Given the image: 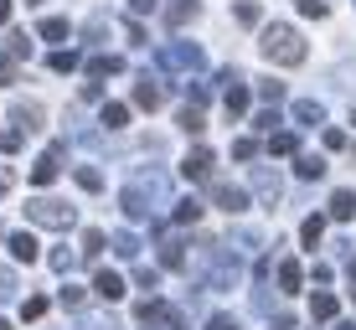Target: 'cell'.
I'll return each mask as SVG.
<instances>
[{
    "mask_svg": "<svg viewBox=\"0 0 356 330\" xmlns=\"http://www.w3.org/2000/svg\"><path fill=\"white\" fill-rule=\"evenodd\" d=\"M0 150L16 155V150H21V129H6V134H0Z\"/></svg>",
    "mask_w": 356,
    "mask_h": 330,
    "instance_id": "33",
    "label": "cell"
},
{
    "mask_svg": "<svg viewBox=\"0 0 356 330\" xmlns=\"http://www.w3.org/2000/svg\"><path fill=\"white\" fill-rule=\"evenodd\" d=\"M26 217H31L36 227H72V206L52 201V197H36V201L26 206Z\"/></svg>",
    "mask_w": 356,
    "mask_h": 330,
    "instance_id": "2",
    "label": "cell"
},
{
    "mask_svg": "<svg viewBox=\"0 0 356 330\" xmlns=\"http://www.w3.org/2000/svg\"><path fill=\"white\" fill-rule=\"evenodd\" d=\"M300 150V140H294L289 129H279V134H268V155H294Z\"/></svg>",
    "mask_w": 356,
    "mask_h": 330,
    "instance_id": "15",
    "label": "cell"
},
{
    "mask_svg": "<svg viewBox=\"0 0 356 330\" xmlns=\"http://www.w3.org/2000/svg\"><path fill=\"white\" fill-rule=\"evenodd\" d=\"M10 258H16V263H36V258H42L36 232H10Z\"/></svg>",
    "mask_w": 356,
    "mask_h": 330,
    "instance_id": "6",
    "label": "cell"
},
{
    "mask_svg": "<svg viewBox=\"0 0 356 330\" xmlns=\"http://www.w3.org/2000/svg\"><path fill=\"white\" fill-rule=\"evenodd\" d=\"M181 129H186V134H202V129H207V114H202L196 104H186V108H181Z\"/></svg>",
    "mask_w": 356,
    "mask_h": 330,
    "instance_id": "17",
    "label": "cell"
},
{
    "mask_svg": "<svg viewBox=\"0 0 356 330\" xmlns=\"http://www.w3.org/2000/svg\"><path fill=\"white\" fill-rule=\"evenodd\" d=\"M196 10H202L196 0H176V6L165 10V21H170V26H186V21H196Z\"/></svg>",
    "mask_w": 356,
    "mask_h": 330,
    "instance_id": "12",
    "label": "cell"
},
{
    "mask_svg": "<svg viewBox=\"0 0 356 330\" xmlns=\"http://www.w3.org/2000/svg\"><path fill=\"white\" fill-rule=\"evenodd\" d=\"M325 150H346V134H341V129H325Z\"/></svg>",
    "mask_w": 356,
    "mask_h": 330,
    "instance_id": "37",
    "label": "cell"
},
{
    "mask_svg": "<svg viewBox=\"0 0 356 330\" xmlns=\"http://www.w3.org/2000/svg\"><path fill=\"white\" fill-rule=\"evenodd\" d=\"M63 304H67V310H78V304H83V289L67 284V289H63Z\"/></svg>",
    "mask_w": 356,
    "mask_h": 330,
    "instance_id": "36",
    "label": "cell"
},
{
    "mask_svg": "<svg viewBox=\"0 0 356 330\" xmlns=\"http://www.w3.org/2000/svg\"><path fill=\"white\" fill-rule=\"evenodd\" d=\"M10 186V170H0V191H6Z\"/></svg>",
    "mask_w": 356,
    "mask_h": 330,
    "instance_id": "41",
    "label": "cell"
},
{
    "mask_svg": "<svg viewBox=\"0 0 356 330\" xmlns=\"http://www.w3.org/2000/svg\"><path fill=\"white\" fill-rule=\"evenodd\" d=\"M176 222H202V201H176Z\"/></svg>",
    "mask_w": 356,
    "mask_h": 330,
    "instance_id": "23",
    "label": "cell"
},
{
    "mask_svg": "<svg viewBox=\"0 0 356 330\" xmlns=\"http://www.w3.org/2000/svg\"><path fill=\"white\" fill-rule=\"evenodd\" d=\"M21 315H26V320H42V315H47V299H42V295L26 299V304H21Z\"/></svg>",
    "mask_w": 356,
    "mask_h": 330,
    "instance_id": "31",
    "label": "cell"
},
{
    "mask_svg": "<svg viewBox=\"0 0 356 330\" xmlns=\"http://www.w3.org/2000/svg\"><path fill=\"white\" fill-rule=\"evenodd\" d=\"M93 295H98V299H108V304H119V299H124V279H119L114 268H98V279H93Z\"/></svg>",
    "mask_w": 356,
    "mask_h": 330,
    "instance_id": "5",
    "label": "cell"
},
{
    "mask_svg": "<svg viewBox=\"0 0 356 330\" xmlns=\"http://www.w3.org/2000/svg\"><path fill=\"white\" fill-rule=\"evenodd\" d=\"M129 10H134V16H145V10H155V0H129Z\"/></svg>",
    "mask_w": 356,
    "mask_h": 330,
    "instance_id": "39",
    "label": "cell"
},
{
    "mask_svg": "<svg viewBox=\"0 0 356 330\" xmlns=\"http://www.w3.org/2000/svg\"><path fill=\"white\" fill-rule=\"evenodd\" d=\"M321 238H325V217H305V227H300V242H305V248H315Z\"/></svg>",
    "mask_w": 356,
    "mask_h": 330,
    "instance_id": "16",
    "label": "cell"
},
{
    "mask_svg": "<svg viewBox=\"0 0 356 330\" xmlns=\"http://www.w3.org/2000/svg\"><path fill=\"white\" fill-rule=\"evenodd\" d=\"M259 99H268V104H279V99H284V83H259Z\"/></svg>",
    "mask_w": 356,
    "mask_h": 330,
    "instance_id": "32",
    "label": "cell"
},
{
    "mask_svg": "<svg viewBox=\"0 0 356 330\" xmlns=\"http://www.w3.org/2000/svg\"><path fill=\"white\" fill-rule=\"evenodd\" d=\"M294 119H300V124H321V104H294Z\"/></svg>",
    "mask_w": 356,
    "mask_h": 330,
    "instance_id": "24",
    "label": "cell"
},
{
    "mask_svg": "<svg viewBox=\"0 0 356 330\" xmlns=\"http://www.w3.org/2000/svg\"><path fill=\"white\" fill-rule=\"evenodd\" d=\"M114 72H124L119 57H93V63H88V78H93V83H98V78H114Z\"/></svg>",
    "mask_w": 356,
    "mask_h": 330,
    "instance_id": "14",
    "label": "cell"
},
{
    "mask_svg": "<svg viewBox=\"0 0 356 330\" xmlns=\"http://www.w3.org/2000/svg\"><path fill=\"white\" fill-rule=\"evenodd\" d=\"M259 47H264V57L274 67H300L305 57H310V52H305V36L294 31V26H264Z\"/></svg>",
    "mask_w": 356,
    "mask_h": 330,
    "instance_id": "1",
    "label": "cell"
},
{
    "mask_svg": "<svg viewBox=\"0 0 356 330\" xmlns=\"http://www.w3.org/2000/svg\"><path fill=\"white\" fill-rule=\"evenodd\" d=\"M274 330H289V325H274Z\"/></svg>",
    "mask_w": 356,
    "mask_h": 330,
    "instance_id": "44",
    "label": "cell"
},
{
    "mask_svg": "<svg viewBox=\"0 0 356 330\" xmlns=\"http://www.w3.org/2000/svg\"><path fill=\"white\" fill-rule=\"evenodd\" d=\"M114 248H119V258H134V253H140V242L124 232V238H114Z\"/></svg>",
    "mask_w": 356,
    "mask_h": 330,
    "instance_id": "34",
    "label": "cell"
},
{
    "mask_svg": "<svg viewBox=\"0 0 356 330\" xmlns=\"http://www.w3.org/2000/svg\"><path fill=\"white\" fill-rule=\"evenodd\" d=\"M6 21H10V0H0V26H6Z\"/></svg>",
    "mask_w": 356,
    "mask_h": 330,
    "instance_id": "40",
    "label": "cell"
},
{
    "mask_svg": "<svg viewBox=\"0 0 356 330\" xmlns=\"http://www.w3.org/2000/svg\"><path fill=\"white\" fill-rule=\"evenodd\" d=\"M300 284H305V268L294 258H284L279 263V289H284V295H300Z\"/></svg>",
    "mask_w": 356,
    "mask_h": 330,
    "instance_id": "9",
    "label": "cell"
},
{
    "mask_svg": "<svg viewBox=\"0 0 356 330\" xmlns=\"http://www.w3.org/2000/svg\"><path fill=\"white\" fill-rule=\"evenodd\" d=\"M0 330H10V320H0Z\"/></svg>",
    "mask_w": 356,
    "mask_h": 330,
    "instance_id": "42",
    "label": "cell"
},
{
    "mask_svg": "<svg viewBox=\"0 0 356 330\" xmlns=\"http://www.w3.org/2000/svg\"><path fill=\"white\" fill-rule=\"evenodd\" d=\"M330 217H336V222H351L356 217V191H336V197H330Z\"/></svg>",
    "mask_w": 356,
    "mask_h": 330,
    "instance_id": "10",
    "label": "cell"
},
{
    "mask_svg": "<svg viewBox=\"0 0 356 330\" xmlns=\"http://www.w3.org/2000/svg\"><path fill=\"white\" fill-rule=\"evenodd\" d=\"M181 176L186 181H207L212 176V150H191L186 160H181Z\"/></svg>",
    "mask_w": 356,
    "mask_h": 330,
    "instance_id": "7",
    "label": "cell"
},
{
    "mask_svg": "<svg viewBox=\"0 0 356 330\" xmlns=\"http://www.w3.org/2000/svg\"><path fill=\"white\" fill-rule=\"evenodd\" d=\"M248 104H253V93L243 88V78H232V88L222 93V108H227L232 119H238V114H248Z\"/></svg>",
    "mask_w": 356,
    "mask_h": 330,
    "instance_id": "8",
    "label": "cell"
},
{
    "mask_svg": "<svg viewBox=\"0 0 356 330\" xmlns=\"http://www.w3.org/2000/svg\"><path fill=\"white\" fill-rule=\"evenodd\" d=\"M165 63L170 67H202V52L196 47H165Z\"/></svg>",
    "mask_w": 356,
    "mask_h": 330,
    "instance_id": "11",
    "label": "cell"
},
{
    "mask_svg": "<svg viewBox=\"0 0 356 330\" xmlns=\"http://www.w3.org/2000/svg\"><path fill=\"white\" fill-rule=\"evenodd\" d=\"M67 36H72V26H67L63 16H47L42 21V42H67Z\"/></svg>",
    "mask_w": 356,
    "mask_h": 330,
    "instance_id": "13",
    "label": "cell"
},
{
    "mask_svg": "<svg viewBox=\"0 0 356 330\" xmlns=\"http://www.w3.org/2000/svg\"><path fill=\"white\" fill-rule=\"evenodd\" d=\"M207 330H238V320H232V315H212V325Z\"/></svg>",
    "mask_w": 356,
    "mask_h": 330,
    "instance_id": "38",
    "label": "cell"
},
{
    "mask_svg": "<svg viewBox=\"0 0 356 330\" xmlns=\"http://www.w3.org/2000/svg\"><path fill=\"white\" fill-rule=\"evenodd\" d=\"M47 67H52V72H72V67H78V52H52Z\"/></svg>",
    "mask_w": 356,
    "mask_h": 330,
    "instance_id": "28",
    "label": "cell"
},
{
    "mask_svg": "<svg viewBox=\"0 0 356 330\" xmlns=\"http://www.w3.org/2000/svg\"><path fill=\"white\" fill-rule=\"evenodd\" d=\"M98 119H104L108 129H124V124H129V108H124V104H104V114H98Z\"/></svg>",
    "mask_w": 356,
    "mask_h": 330,
    "instance_id": "19",
    "label": "cell"
},
{
    "mask_svg": "<svg viewBox=\"0 0 356 330\" xmlns=\"http://www.w3.org/2000/svg\"><path fill=\"white\" fill-rule=\"evenodd\" d=\"M351 279H356V258H351Z\"/></svg>",
    "mask_w": 356,
    "mask_h": 330,
    "instance_id": "43",
    "label": "cell"
},
{
    "mask_svg": "<svg viewBox=\"0 0 356 330\" xmlns=\"http://www.w3.org/2000/svg\"><path fill=\"white\" fill-rule=\"evenodd\" d=\"M294 170H300L305 181H321L325 176V160H321V155H300V165H294Z\"/></svg>",
    "mask_w": 356,
    "mask_h": 330,
    "instance_id": "20",
    "label": "cell"
},
{
    "mask_svg": "<svg viewBox=\"0 0 356 330\" xmlns=\"http://www.w3.org/2000/svg\"><path fill=\"white\" fill-rule=\"evenodd\" d=\"M134 104H140V108H161V88H155V83L145 78L140 88H134Z\"/></svg>",
    "mask_w": 356,
    "mask_h": 330,
    "instance_id": "18",
    "label": "cell"
},
{
    "mask_svg": "<svg viewBox=\"0 0 356 330\" xmlns=\"http://www.w3.org/2000/svg\"><path fill=\"white\" fill-rule=\"evenodd\" d=\"M259 155V140H232V160H253Z\"/></svg>",
    "mask_w": 356,
    "mask_h": 330,
    "instance_id": "26",
    "label": "cell"
},
{
    "mask_svg": "<svg viewBox=\"0 0 356 330\" xmlns=\"http://www.w3.org/2000/svg\"><path fill=\"white\" fill-rule=\"evenodd\" d=\"M310 315H315V320H330V315H336V295H315L310 299Z\"/></svg>",
    "mask_w": 356,
    "mask_h": 330,
    "instance_id": "21",
    "label": "cell"
},
{
    "mask_svg": "<svg viewBox=\"0 0 356 330\" xmlns=\"http://www.w3.org/2000/svg\"><path fill=\"white\" fill-rule=\"evenodd\" d=\"M10 83H16V57L0 52V88H10Z\"/></svg>",
    "mask_w": 356,
    "mask_h": 330,
    "instance_id": "27",
    "label": "cell"
},
{
    "mask_svg": "<svg viewBox=\"0 0 356 330\" xmlns=\"http://www.w3.org/2000/svg\"><path fill=\"white\" fill-rule=\"evenodd\" d=\"M10 57H31V36H21V31H10V47H6Z\"/></svg>",
    "mask_w": 356,
    "mask_h": 330,
    "instance_id": "29",
    "label": "cell"
},
{
    "mask_svg": "<svg viewBox=\"0 0 356 330\" xmlns=\"http://www.w3.org/2000/svg\"><path fill=\"white\" fill-rule=\"evenodd\" d=\"M300 16H315V21H321V16H325V0H300Z\"/></svg>",
    "mask_w": 356,
    "mask_h": 330,
    "instance_id": "35",
    "label": "cell"
},
{
    "mask_svg": "<svg viewBox=\"0 0 356 330\" xmlns=\"http://www.w3.org/2000/svg\"><path fill=\"white\" fill-rule=\"evenodd\" d=\"M83 253H88V258H98V253H104V232H98V227L83 232Z\"/></svg>",
    "mask_w": 356,
    "mask_h": 330,
    "instance_id": "25",
    "label": "cell"
},
{
    "mask_svg": "<svg viewBox=\"0 0 356 330\" xmlns=\"http://www.w3.org/2000/svg\"><path fill=\"white\" fill-rule=\"evenodd\" d=\"M212 201L222 206V212H232V217H238V212H248V191H243V186H232V181H212Z\"/></svg>",
    "mask_w": 356,
    "mask_h": 330,
    "instance_id": "3",
    "label": "cell"
},
{
    "mask_svg": "<svg viewBox=\"0 0 356 330\" xmlns=\"http://www.w3.org/2000/svg\"><path fill=\"white\" fill-rule=\"evenodd\" d=\"M57 170H63V145H52V150H42V160L31 165V186H52Z\"/></svg>",
    "mask_w": 356,
    "mask_h": 330,
    "instance_id": "4",
    "label": "cell"
},
{
    "mask_svg": "<svg viewBox=\"0 0 356 330\" xmlns=\"http://www.w3.org/2000/svg\"><path fill=\"white\" fill-rule=\"evenodd\" d=\"M78 186H83V191H104V176H98V170H88V165H83V170H78Z\"/></svg>",
    "mask_w": 356,
    "mask_h": 330,
    "instance_id": "30",
    "label": "cell"
},
{
    "mask_svg": "<svg viewBox=\"0 0 356 330\" xmlns=\"http://www.w3.org/2000/svg\"><path fill=\"white\" fill-rule=\"evenodd\" d=\"M238 21H243V26H259V21H264L259 0H238Z\"/></svg>",
    "mask_w": 356,
    "mask_h": 330,
    "instance_id": "22",
    "label": "cell"
}]
</instances>
